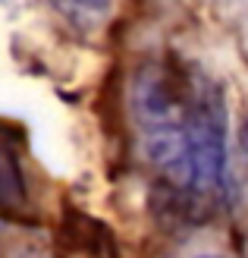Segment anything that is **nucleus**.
I'll use <instances>...</instances> for the list:
<instances>
[{
  "instance_id": "obj_1",
  "label": "nucleus",
  "mask_w": 248,
  "mask_h": 258,
  "mask_svg": "<svg viewBox=\"0 0 248 258\" xmlns=\"http://www.w3.org/2000/svg\"><path fill=\"white\" fill-rule=\"evenodd\" d=\"M132 110L148 161L170 186L198 202L226 199V110L211 79L151 60L135 73Z\"/></svg>"
},
{
  "instance_id": "obj_2",
  "label": "nucleus",
  "mask_w": 248,
  "mask_h": 258,
  "mask_svg": "<svg viewBox=\"0 0 248 258\" xmlns=\"http://www.w3.org/2000/svg\"><path fill=\"white\" fill-rule=\"evenodd\" d=\"M50 4H54V10L69 25H75L82 32H91L110 16L113 0H50Z\"/></svg>"
},
{
  "instance_id": "obj_3",
  "label": "nucleus",
  "mask_w": 248,
  "mask_h": 258,
  "mask_svg": "<svg viewBox=\"0 0 248 258\" xmlns=\"http://www.w3.org/2000/svg\"><path fill=\"white\" fill-rule=\"evenodd\" d=\"M19 189V173L16 167H13V161L7 158V154H0V202H7L16 196Z\"/></svg>"
},
{
  "instance_id": "obj_4",
  "label": "nucleus",
  "mask_w": 248,
  "mask_h": 258,
  "mask_svg": "<svg viewBox=\"0 0 248 258\" xmlns=\"http://www.w3.org/2000/svg\"><path fill=\"white\" fill-rule=\"evenodd\" d=\"M242 142H245V148H248V129H245V139H242Z\"/></svg>"
},
{
  "instance_id": "obj_5",
  "label": "nucleus",
  "mask_w": 248,
  "mask_h": 258,
  "mask_svg": "<svg viewBox=\"0 0 248 258\" xmlns=\"http://www.w3.org/2000/svg\"><path fill=\"white\" fill-rule=\"evenodd\" d=\"M201 258H217V255H201Z\"/></svg>"
}]
</instances>
